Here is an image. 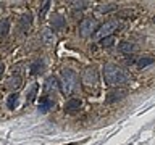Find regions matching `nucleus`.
<instances>
[{
    "label": "nucleus",
    "instance_id": "nucleus-1",
    "mask_svg": "<svg viewBox=\"0 0 155 145\" xmlns=\"http://www.w3.org/2000/svg\"><path fill=\"white\" fill-rule=\"evenodd\" d=\"M104 79L108 85L121 87L128 81V76L120 66L113 65V63H107V65H104Z\"/></svg>",
    "mask_w": 155,
    "mask_h": 145
},
{
    "label": "nucleus",
    "instance_id": "nucleus-2",
    "mask_svg": "<svg viewBox=\"0 0 155 145\" xmlns=\"http://www.w3.org/2000/svg\"><path fill=\"white\" fill-rule=\"evenodd\" d=\"M60 89L65 95H71L78 89V76L73 69H63L61 71Z\"/></svg>",
    "mask_w": 155,
    "mask_h": 145
},
{
    "label": "nucleus",
    "instance_id": "nucleus-3",
    "mask_svg": "<svg viewBox=\"0 0 155 145\" xmlns=\"http://www.w3.org/2000/svg\"><path fill=\"white\" fill-rule=\"evenodd\" d=\"M100 24L97 23V19L95 18H92V16H87V18H82L81 19V24H79V34H81V37H91V36H94V34L97 32V29H99Z\"/></svg>",
    "mask_w": 155,
    "mask_h": 145
},
{
    "label": "nucleus",
    "instance_id": "nucleus-4",
    "mask_svg": "<svg viewBox=\"0 0 155 145\" xmlns=\"http://www.w3.org/2000/svg\"><path fill=\"white\" fill-rule=\"evenodd\" d=\"M81 82L84 87H87V89H89V87H95L97 82H99V71H97L94 66L86 68L84 72H82Z\"/></svg>",
    "mask_w": 155,
    "mask_h": 145
},
{
    "label": "nucleus",
    "instance_id": "nucleus-5",
    "mask_svg": "<svg viewBox=\"0 0 155 145\" xmlns=\"http://www.w3.org/2000/svg\"><path fill=\"white\" fill-rule=\"evenodd\" d=\"M118 21L116 19H111V21H105L104 24H100L99 29H97V32L94 34L95 37L99 39H104V37H108V36H113V32L118 29Z\"/></svg>",
    "mask_w": 155,
    "mask_h": 145
},
{
    "label": "nucleus",
    "instance_id": "nucleus-6",
    "mask_svg": "<svg viewBox=\"0 0 155 145\" xmlns=\"http://www.w3.org/2000/svg\"><path fill=\"white\" fill-rule=\"evenodd\" d=\"M126 95H128V90H126V89H123V87H113V89L107 94L105 102H107V103H115V102L123 100Z\"/></svg>",
    "mask_w": 155,
    "mask_h": 145
},
{
    "label": "nucleus",
    "instance_id": "nucleus-7",
    "mask_svg": "<svg viewBox=\"0 0 155 145\" xmlns=\"http://www.w3.org/2000/svg\"><path fill=\"white\" fill-rule=\"evenodd\" d=\"M41 42L44 44V45H47V47L55 45L57 36H55V32H53V29H52V27L42 29V32H41Z\"/></svg>",
    "mask_w": 155,
    "mask_h": 145
},
{
    "label": "nucleus",
    "instance_id": "nucleus-8",
    "mask_svg": "<svg viewBox=\"0 0 155 145\" xmlns=\"http://www.w3.org/2000/svg\"><path fill=\"white\" fill-rule=\"evenodd\" d=\"M31 24H32V18H31V14L26 13V14H23L21 18H19V26H18V31L24 34L28 31L29 27H31Z\"/></svg>",
    "mask_w": 155,
    "mask_h": 145
},
{
    "label": "nucleus",
    "instance_id": "nucleus-9",
    "mask_svg": "<svg viewBox=\"0 0 155 145\" xmlns=\"http://www.w3.org/2000/svg\"><path fill=\"white\" fill-rule=\"evenodd\" d=\"M118 50H120L121 53H123V55L131 56V55H134V53L137 52V47H136L133 42H123V44H120Z\"/></svg>",
    "mask_w": 155,
    "mask_h": 145
},
{
    "label": "nucleus",
    "instance_id": "nucleus-10",
    "mask_svg": "<svg viewBox=\"0 0 155 145\" xmlns=\"http://www.w3.org/2000/svg\"><path fill=\"white\" fill-rule=\"evenodd\" d=\"M50 24H52L53 29H63L65 27V18H63L61 14H58V13H52Z\"/></svg>",
    "mask_w": 155,
    "mask_h": 145
},
{
    "label": "nucleus",
    "instance_id": "nucleus-11",
    "mask_svg": "<svg viewBox=\"0 0 155 145\" xmlns=\"http://www.w3.org/2000/svg\"><path fill=\"white\" fill-rule=\"evenodd\" d=\"M21 84H23L21 76H12V77L7 81V89H10V90H18L19 87H21Z\"/></svg>",
    "mask_w": 155,
    "mask_h": 145
},
{
    "label": "nucleus",
    "instance_id": "nucleus-12",
    "mask_svg": "<svg viewBox=\"0 0 155 145\" xmlns=\"http://www.w3.org/2000/svg\"><path fill=\"white\" fill-rule=\"evenodd\" d=\"M153 63H155V58H153V56H137L136 66H137L139 69H144V68L153 65Z\"/></svg>",
    "mask_w": 155,
    "mask_h": 145
},
{
    "label": "nucleus",
    "instance_id": "nucleus-13",
    "mask_svg": "<svg viewBox=\"0 0 155 145\" xmlns=\"http://www.w3.org/2000/svg\"><path fill=\"white\" fill-rule=\"evenodd\" d=\"M53 106V100L48 98V97H42L41 100H39V110L42 111V113H47L48 110H52Z\"/></svg>",
    "mask_w": 155,
    "mask_h": 145
},
{
    "label": "nucleus",
    "instance_id": "nucleus-14",
    "mask_svg": "<svg viewBox=\"0 0 155 145\" xmlns=\"http://www.w3.org/2000/svg\"><path fill=\"white\" fill-rule=\"evenodd\" d=\"M65 108L68 111H74V110H79L81 108V100L79 98H70L65 103Z\"/></svg>",
    "mask_w": 155,
    "mask_h": 145
},
{
    "label": "nucleus",
    "instance_id": "nucleus-15",
    "mask_svg": "<svg viewBox=\"0 0 155 145\" xmlns=\"http://www.w3.org/2000/svg\"><path fill=\"white\" fill-rule=\"evenodd\" d=\"M10 32V19H0V37H5Z\"/></svg>",
    "mask_w": 155,
    "mask_h": 145
},
{
    "label": "nucleus",
    "instance_id": "nucleus-16",
    "mask_svg": "<svg viewBox=\"0 0 155 145\" xmlns=\"http://www.w3.org/2000/svg\"><path fill=\"white\" fill-rule=\"evenodd\" d=\"M116 8H118V5H116V3H105V5H100V7H97V11L105 14V13L115 11Z\"/></svg>",
    "mask_w": 155,
    "mask_h": 145
},
{
    "label": "nucleus",
    "instance_id": "nucleus-17",
    "mask_svg": "<svg viewBox=\"0 0 155 145\" xmlns=\"http://www.w3.org/2000/svg\"><path fill=\"white\" fill-rule=\"evenodd\" d=\"M45 87H47V90H52V92H55L58 87H60V84H58V81L55 79V77H47V81H45Z\"/></svg>",
    "mask_w": 155,
    "mask_h": 145
},
{
    "label": "nucleus",
    "instance_id": "nucleus-18",
    "mask_svg": "<svg viewBox=\"0 0 155 145\" xmlns=\"http://www.w3.org/2000/svg\"><path fill=\"white\" fill-rule=\"evenodd\" d=\"M99 45L100 47H105V48H110L111 45H115V36H108V37H104L99 40Z\"/></svg>",
    "mask_w": 155,
    "mask_h": 145
},
{
    "label": "nucleus",
    "instance_id": "nucleus-19",
    "mask_svg": "<svg viewBox=\"0 0 155 145\" xmlns=\"http://www.w3.org/2000/svg\"><path fill=\"white\" fill-rule=\"evenodd\" d=\"M18 98H19V95L16 94V92H15V94H10L8 95V100H7V106L10 110H13L15 106L18 105Z\"/></svg>",
    "mask_w": 155,
    "mask_h": 145
},
{
    "label": "nucleus",
    "instance_id": "nucleus-20",
    "mask_svg": "<svg viewBox=\"0 0 155 145\" xmlns=\"http://www.w3.org/2000/svg\"><path fill=\"white\" fill-rule=\"evenodd\" d=\"M71 5L74 10H84L87 7H91V2H82V0H79V2H71Z\"/></svg>",
    "mask_w": 155,
    "mask_h": 145
},
{
    "label": "nucleus",
    "instance_id": "nucleus-21",
    "mask_svg": "<svg viewBox=\"0 0 155 145\" xmlns=\"http://www.w3.org/2000/svg\"><path fill=\"white\" fill-rule=\"evenodd\" d=\"M42 69H44V65L41 61H36V63H32V65H31V71L32 72H42Z\"/></svg>",
    "mask_w": 155,
    "mask_h": 145
},
{
    "label": "nucleus",
    "instance_id": "nucleus-22",
    "mask_svg": "<svg viewBox=\"0 0 155 145\" xmlns=\"http://www.w3.org/2000/svg\"><path fill=\"white\" fill-rule=\"evenodd\" d=\"M48 7H50V2H44V3H42V7H41V13H39V14H41V18L45 16V13L48 11Z\"/></svg>",
    "mask_w": 155,
    "mask_h": 145
},
{
    "label": "nucleus",
    "instance_id": "nucleus-23",
    "mask_svg": "<svg viewBox=\"0 0 155 145\" xmlns=\"http://www.w3.org/2000/svg\"><path fill=\"white\" fill-rule=\"evenodd\" d=\"M36 92H37V84H36V85H32L31 92H29V97H28V102H32L34 98H36Z\"/></svg>",
    "mask_w": 155,
    "mask_h": 145
},
{
    "label": "nucleus",
    "instance_id": "nucleus-24",
    "mask_svg": "<svg viewBox=\"0 0 155 145\" xmlns=\"http://www.w3.org/2000/svg\"><path fill=\"white\" fill-rule=\"evenodd\" d=\"M2 72H3V63H0V76H2Z\"/></svg>",
    "mask_w": 155,
    "mask_h": 145
},
{
    "label": "nucleus",
    "instance_id": "nucleus-25",
    "mask_svg": "<svg viewBox=\"0 0 155 145\" xmlns=\"http://www.w3.org/2000/svg\"><path fill=\"white\" fill-rule=\"evenodd\" d=\"M152 21H153V23H155V18H153V19H152Z\"/></svg>",
    "mask_w": 155,
    "mask_h": 145
}]
</instances>
